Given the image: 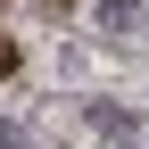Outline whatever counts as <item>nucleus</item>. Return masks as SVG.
I'll return each mask as SVG.
<instances>
[{"label": "nucleus", "instance_id": "obj_1", "mask_svg": "<svg viewBox=\"0 0 149 149\" xmlns=\"http://www.w3.org/2000/svg\"><path fill=\"white\" fill-rule=\"evenodd\" d=\"M91 124H100L108 141H133V108H91Z\"/></svg>", "mask_w": 149, "mask_h": 149}, {"label": "nucleus", "instance_id": "obj_2", "mask_svg": "<svg viewBox=\"0 0 149 149\" xmlns=\"http://www.w3.org/2000/svg\"><path fill=\"white\" fill-rule=\"evenodd\" d=\"M100 25H108V33H124V25H141V0H100Z\"/></svg>", "mask_w": 149, "mask_h": 149}, {"label": "nucleus", "instance_id": "obj_3", "mask_svg": "<svg viewBox=\"0 0 149 149\" xmlns=\"http://www.w3.org/2000/svg\"><path fill=\"white\" fill-rule=\"evenodd\" d=\"M8 66H17V50H8V42H0V74H8Z\"/></svg>", "mask_w": 149, "mask_h": 149}, {"label": "nucleus", "instance_id": "obj_4", "mask_svg": "<svg viewBox=\"0 0 149 149\" xmlns=\"http://www.w3.org/2000/svg\"><path fill=\"white\" fill-rule=\"evenodd\" d=\"M116 149H133V141H116Z\"/></svg>", "mask_w": 149, "mask_h": 149}]
</instances>
